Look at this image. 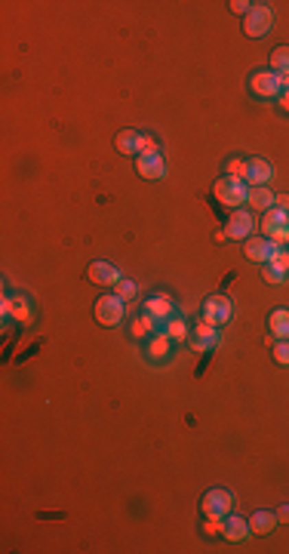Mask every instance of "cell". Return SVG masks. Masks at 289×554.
<instances>
[{
    "label": "cell",
    "mask_w": 289,
    "mask_h": 554,
    "mask_svg": "<svg viewBox=\"0 0 289 554\" xmlns=\"http://www.w3.org/2000/svg\"><path fill=\"white\" fill-rule=\"evenodd\" d=\"M277 524H289V505H284L277 511Z\"/></svg>",
    "instance_id": "cell-34"
},
{
    "label": "cell",
    "mask_w": 289,
    "mask_h": 554,
    "mask_svg": "<svg viewBox=\"0 0 289 554\" xmlns=\"http://www.w3.org/2000/svg\"><path fill=\"white\" fill-rule=\"evenodd\" d=\"M86 280H93V284H99V286H114L120 280V271L108 262H93L86 268Z\"/></svg>",
    "instance_id": "cell-14"
},
{
    "label": "cell",
    "mask_w": 289,
    "mask_h": 554,
    "mask_svg": "<svg viewBox=\"0 0 289 554\" xmlns=\"http://www.w3.org/2000/svg\"><path fill=\"white\" fill-rule=\"evenodd\" d=\"M216 197L218 203H224V207H240V203H246V182L243 179H234V176H224V179H216Z\"/></svg>",
    "instance_id": "cell-1"
},
{
    "label": "cell",
    "mask_w": 289,
    "mask_h": 554,
    "mask_svg": "<svg viewBox=\"0 0 289 554\" xmlns=\"http://www.w3.org/2000/svg\"><path fill=\"white\" fill-rule=\"evenodd\" d=\"M114 145H117L120 154L139 157V154H142V132H139V130H124L117 139H114Z\"/></svg>",
    "instance_id": "cell-15"
},
{
    "label": "cell",
    "mask_w": 289,
    "mask_h": 554,
    "mask_svg": "<svg viewBox=\"0 0 289 554\" xmlns=\"http://www.w3.org/2000/svg\"><path fill=\"white\" fill-rule=\"evenodd\" d=\"M271 179H274V167L268 161H262V157L246 161V185L249 188H255V185H268Z\"/></svg>",
    "instance_id": "cell-12"
},
{
    "label": "cell",
    "mask_w": 289,
    "mask_h": 554,
    "mask_svg": "<svg viewBox=\"0 0 289 554\" xmlns=\"http://www.w3.org/2000/svg\"><path fill=\"white\" fill-rule=\"evenodd\" d=\"M284 90L289 93V74H286V78H284Z\"/></svg>",
    "instance_id": "cell-36"
},
{
    "label": "cell",
    "mask_w": 289,
    "mask_h": 554,
    "mask_svg": "<svg viewBox=\"0 0 289 554\" xmlns=\"http://www.w3.org/2000/svg\"><path fill=\"white\" fill-rule=\"evenodd\" d=\"M249 520H243L240 514H224L222 520V536L228 539V542H243V539L249 536Z\"/></svg>",
    "instance_id": "cell-13"
},
{
    "label": "cell",
    "mask_w": 289,
    "mask_h": 554,
    "mask_svg": "<svg viewBox=\"0 0 289 554\" xmlns=\"http://www.w3.org/2000/svg\"><path fill=\"white\" fill-rule=\"evenodd\" d=\"M10 317H16V321H31V311H28V302H25L22 296L10 299Z\"/></svg>",
    "instance_id": "cell-23"
},
{
    "label": "cell",
    "mask_w": 289,
    "mask_h": 554,
    "mask_svg": "<svg viewBox=\"0 0 289 554\" xmlns=\"http://www.w3.org/2000/svg\"><path fill=\"white\" fill-rule=\"evenodd\" d=\"M170 336H166V333H157V336H154V339H151V345H148V351H151V358L154 360H163V358H170Z\"/></svg>",
    "instance_id": "cell-20"
},
{
    "label": "cell",
    "mask_w": 289,
    "mask_h": 554,
    "mask_svg": "<svg viewBox=\"0 0 289 554\" xmlns=\"http://www.w3.org/2000/svg\"><path fill=\"white\" fill-rule=\"evenodd\" d=\"M286 244H289V234H286Z\"/></svg>",
    "instance_id": "cell-37"
},
{
    "label": "cell",
    "mask_w": 289,
    "mask_h": 554,
    "mask_svg": "<svg viewBox=\"0 0 289 554\" xmlns=\"http://www.w3.org/2000/svg\"><path fill=\"white\" fill-rule=\"evenodd\" d=\"M231 505H234V496L228 493V489L216 487V489H207L200 499V511L207 514V518H224V514L231 511Z\"/></svg>",
    "instance_id": "cell-3"
},
{
    "label": "cell",
    "mask_w": 289,
    "mask_h": 554,
    "mask_svg": "<svg viewBox=\"0 0 289 554\" xmlns=\"http://www.w3.org/2000/svg\"><path fill=\"white\" fill-rule=\"evenodd\" d=\"M154 323H157V321H151L148 314H145V317H136V321H132V330H130L132 339H145V336H151Z\"/></svg>",
    "instance_id": "cell-24"
},
{
    "label": "cell",
    "mask_w": 289,
    "mask_h": 554,
    "mask_svg": "<svg viewBox=\"0 0 289 554\" xmlns=\"http://www.w3.org/2000/svg\"><path fill=\"white\" fill-rule=\"evenodd\" d=\"M145 314L151 317V321H166V317H172V299L170 296H151L145 302Z\"/></svg>",
    "instance_id": "cell-16"
},
{
    "label": "cell",
    "mask_w": 289,
    "mask_h": 554,
    "mask_svg": "<svg viewBox=\"0 0 289 554\" xmlns=\"http://www.w3.org/2000/svg\"><path fill=\"white\" fill-rule=\"evenodd\" d=\"M136 173L148 182H157L166 176V161L160 154H139L136 157Z\"/></svg>",
    "instance_id": "cell-9"
},
{
    "label": "cell",
    "mask_w": 289,
    "mask_h": 554,
    "mask_svg": "<svg viewBox=\"0 0 289 554\" xmlns=\"http://www.w3.org/2000/svg\"><path fill=\"white\" fill-rule=\"evenodd\" d=\"M142 154H157V142L151 136H142Z\"/></svg>",
    "instance_id": "cell-32"
},
{
    "label": "cell",
    "mask_w": 289,
    "mask_h": 554,
    "mask_svg": "<svg viewBox=\"0 0 289 554\" xmlns=\"http://www.w3.org/2000/svg\"><path fill=\"white\" fill-rule=\"evenodd\" d=\"M280 108H284V111H289V93H286V90L280 93Z\"/></svg>",
    "instance_id": "cell-35"
},
{
    "label": "cell",
    "mask_w": 289,
    "mask_h": 554,
    "mask_svg": "<svg viewBox=\"0 0 289 554\" xmlns=\"http://www.w3.org/2000/svg\"><path fill=\"white\" fill-rule=\"evenodd\" d=\"M277 250H280V246H277V244H271L268 238H246V246H243V253H246L249 262H259V265L271 262L274 253H277Z\"/></svg>",
    "instance_id": "cell-8"
},
{
    "label": "cell",
    "mask_w": 289,
    "mask_h": 554,
    "mask_svg": "<svg viewBox=\"0 0 289 554\" xmlns=\"http://www.w3.org/2000/svg\"><path fill=\"white\" fill-rule=\"evenodd\" d=\"M249 90H253V95H259V99H274V95L284 93V78L274 71H255L249 78Z\"/></svg>",
    "instance_id": "cell-5"
},
{
    "label": "cell",
    "mask_w": 289,
    "mask_h": 554,
    "mask_svg": "<svg viewBox=\"0 0 289 554\" xmlns=\"http://www.w3.org/2000/svg\"><path fill=\"white\" fill-rule=\"evenodd\" d=\"M218 327H209L207 321L200 323V327H194V333H191V348L194 351H216L218 348Z\"/></svg>",
    "instance_id": "cell-11"
},
{
    "label": "cell",
    "mask_w": 289,
    "mask_h": 554,
    "mask_svg": "<svg viewBox=\"0 0 289 554\" xmlns=\"http://www.w3.org/2000/svg\"><path fill=\"white\" fill-rule=\"evenodd\" d=\"M268 327H271L274 339H289V311L286 308H277L271 314V321H268Z\"/></svg>",
    "instance_id": "cell-19"
},
{
    "label": "cell",
    "mask_w": 289,
    "mask_h": 554,
    "mask_svg": "<svg viewBox=\"0 0 289 554\" xmlns=\"http://www.w3.org/2000/svg\"><path fill=\"white\" fill-rule=\"evenodd\" d=\"M228 176H234V179H243V182H246V161H240V157L228 161Z\"/></svg>",
    "instance_id": "cell-28"
},
{
    "label": "cell",
    "mask_w": 289,
    "mask_h": 554,
    "mask_svg": "<svg viewBox=\"0 0 289 554\" xmlns=\"http://www.w3.org/2000/svg\"><path fill=\"white\" fill-rule=\"evenodd\" d=\"M271 22H274V12H271V6H265V3H255L253 10H249L246 25H243V31H246L249 37H265L268 31H271Z\"/></svg>",
    "instance_id": "cell-6"
},
{
    "label": "cell",
    "mask_w": 289,
    "mask_h": 554,
    "mask_svg": "<svg viewBox=\"0 0 289 554\" xmlns=\"http://www.w3.org/2000/svg\"><path fill=\"white\" fill-rule=\"evenodd\" d=\"M271 265H274V268H277V271H280V275H289V253L284 250V246H280V250H277V253H274Z\"/></svg>",
    "instance_id": "cell-27"
},
{
    "label": "cell",
    "mask_w": 289,
    "mask_h": 554,
    "mask_svg": "<svg viewBox=\"0 0 289 554\" xmlns=\"http://www.w3.org/2000/svg\"><path fill=\"white\" fill-rule=\"evenodd\" d=\"M231 12H237V16H249V10H253L255 3H246V0H231Z\"/></svg>",
    "instance_id": "cell-30"
},
{
    "label": "cell",
    "mask_w": 289,
    "mask_h": 554,
    "mask_svg": "<svg viewBox=\"0 0 289 554\" xmlns=\"http://www.w3.org/2000/svg\"><path fill=\"white\" fill-rule=\"evenodd\" d=\"M136 284H132V280H126V277H120L117 280V284H114V296H120V299H124V302H130V299H136Z\"/></svg>",
    "instance_id": "cell-25"
},
{
    "label": "cell",
    "mask_w": 289,
    "mask_h": 554,
    "mask_svg": "<svg viewBox=\"0 0 289 554\" xmlns=\"http://www.w3.org/2000/svg\"><path fill=\"white\" fill-rule=\"evenodd\" d=\"M231 299L228 296H209L207 305H203V321L209 323V327H224V323L231 321Z\"/></svg>",
    "instance_id": "cell-7"
},
{
    "label": "cell",
    "mask_w": 289,
    "mask_h": 554,
    "mask_svg": "<svg viewBox=\"0 0 289 554\" xmlns=\"http://www.w3.org/2000/svg\"><path fill=\"white\" fill-rule=\"evenodd\" d=\"M271 71L280 74V78H286L289 74V47H277L271 53Z\"/></svg>",
    "instance_id": "cell-21"
},
{
    "label": "cell",
    "mask_w": 289,
    "mask_h": 554,
    "mask_svg": "<svg viewBox=\"0 0 289 554\" xmlns=\"http://www.w3.org/2000/svg\"><path fill=\"white\" fill-rule=\"evenodd\" d=\"M271 354L280 367H289V339H277V345H274Z\"/></svg>",
    "instance_id": "cell-26"
},
{
    "label": "cell",
    "mask_w": 289,
    "mask_h": 554,
    "mask_svg": "<svg viewBox=\"0 0 289 554\" xmlns=\"http://www.w3.org/2000/svg\"><path fill=\"white\" fill-rule=\"evenodd\" d=\"M274 200H277V197L268 191V185H255V188H249V194H246V203L253 209H259V213H268V209L274 207Z\"/></svg>",
    "instance_id": "cell-17"
},
{
    "label": "cell",
    "mask_w": 289,
    "mask_h": 554,
    "mask_svg": "<svg viewBox=\"0 0 289 554\" xmlns=\"http://www.w3.org/2000/svg\"><path fill=\"white\" fill-rule=\"evenodd\" d=\"M274 207H277V209H289V194H280L277 200H274Z\"/></svg>",
    "instance_id": "cell-33"
},
{
    "label": "cell",
    "mask_w": 289,
    "mask_h": 554,
    "mask_svg": "<svg viewBox=\"0 0 289 554\" xmlns=\"http://www.w3.org/2000/svg\"><path fill=\"white\" fill-rule=\"evenodd\" d=\"M253 228H255L253 216H249L246 209H240V213H234L228 219V225H224V238L228 240H246L249 234H253Z\"/></svg>",
    "instance_id": "cell-10"
},
{
    "label": "cell",
    "mask_w": 289,
    "mask_h": 554,
    "mask_svg": "<svg viewBox=\"0 0 289 554\" xmlns=\"http://www.w3.org/2000/svg\"><path fill=\"white\" fill-rule=\"evenodd\" d=\"M166 336H170L172 342H182L185 336H188V327H185L182 317H170V321H166Z\"/></svg>",
    "instance_id": "cell-22"
},
{
    "label": "cell",
    "mask_w": 289,
    "mask_h": 554,
    "mask_svg": "<svg viewBox=\"0 0 289 554\" xmlns=\"http://www.w3.org/2000/svg\"><path fill=\"white\" fill-rule=\"evenodd\" d=\"M95 321L102 323V327H117L120 321H124V299L120 296H102L95 299Z\"/></svg>",
    "instance_id": "cell-4"
},
{
    "label": "cell",
    "mask_w": 289,
    "mask_h": 554,
    "mask_svg": "<svg viewBox=\"0 0 289 554\" xmlns=\"http://www.w3.org/2000/svg\"><path fill=\"white\" fill-rule=\"evenodd\" d=\"M274 527H277V514L274 511H255L253 518H249V530H253L255 536H268Z\"/></svg>",
    "instance_id": "cell-18"
},
{
    "label": "cell",
    "mask_w": 289,
    "mask_h": 554,
    "mask_svg": "<svg viewBox=\"0 0 289 554\" xmlns=\"http://www.w3.org/2000/svg\"><path fill=\"white\" fill-rule=\"evenodd\" d=\"M262 277H265L268 284H284V277H286V275H280V271L274 268L271 262H265V265H262Z\"/></svg>",
    "instance_id": "cell-29"
},
{
    "label": "cell",
    "mask_w": 289,
    "mask_h": 554,
    "mask_svg": "<svg viewBox=\"0 0 289 554\" xmlns=\"http://www.w3.org/2000/svg\"><path fill=\"white\" fill-rule=\"evenodd\" d=\"M222 520H224V518H207V524H203V533H207V536H216V533H222Z\"/></svg>",
    "instance_id": "cell-31"
},
{
    "label": "cell",
    "mask_w": 289,
    "mask_h": 554,
    "mask_svg": "<svg viewBox=\"0 0 289 554\" xmlns=\"http://www.w3.org/2000/svg\"><path fill=\"white\" fill-rule=\"evenodd\" d=\"M262 228H265V238L271 240V244L284 246L286 244V234H289V213H286V209L271 207L265 213V219H262Z\"/></svg>",
    "instance_id": "cell-2"
}]
</instances>
